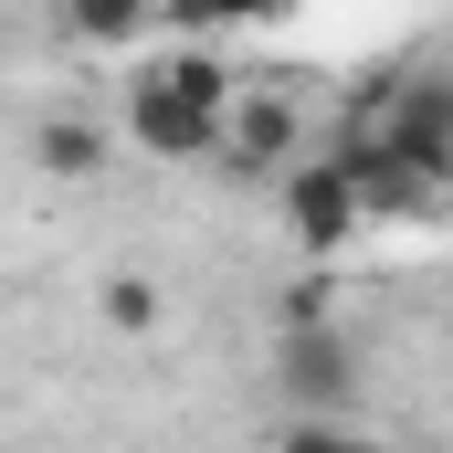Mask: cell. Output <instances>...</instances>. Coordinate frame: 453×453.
Returning a JSON list of instances; mask_svg holds the SVG:
<instances>
[{
	"mask_svg": "<svg viewBox=\"0 0 453 453\" xmlns=\"http://www.w3.org/2000/svg\"><path fill=\"white\" fill-rule=\"evenodd\" d=\"M148 11H158V0H64V21H74L85 42H127Z\"/></svg>",
	"mask_w": 453,
	"mask_h": 453,
	"instance_id": "cell-8",
	"label": "cell"
},
{
	"mask_svg": "<svg viewBox=\"0 0 453 453\" xmlns=\"http://www.w3.org/2000/svg\"><path fill=\"white\" fill-rule=\"evenodd\" d=\"M274 401H285V422L358 411V348H348V327H327L317 306L306 317H274Z\"/></svg>",
	"mask_w": 453,
	"mask_h": 453,
	"instance_id": "cell-2",
	"label": "cell"
},
{
	"mask_svg": "<svg viewBox=\"0 0 453 453\" xmlns=\"http://www.w3.org/2000/svg\"><path fill=\"white\" fill-rule=\"evenodd\" d=\"M232 169H285L296 158V96H274V85H232V116H222V148Z\"/></svg>",
	"mask_w": 453,
	"mask_h": 453,
	"instance_id": "cell-4",
	"label": "cell"
},
{
	"mask_svg": "<svg viewBox=\"0 0 453 453\" xmlns=\"http://www.w3.org/2000/svg\"><path fill=\"white\" fill-rule=\"evenodd\" d=\"M169 11H180L190 32H222V21H274L285 0H169Z\"/></svg>",
	"mask_w": 453,
	"mask_h": 453,
	"instance_id": "cell-9",
	"label": "cell"
},
{
	"mask_svg": "<svg viewBox=\"0 0 453 453\" xmlns=\"http://www.w3.org/2000/svg\"><path fill=\"white\" fill-rule=\"evenodd\" d=\"M232 85L211 53H169V64H148L137 74V96H127V148H148V158H211L222 148V116H232Z\"/></svg>",
	"mask_w": 453,
	"mask_h": 453,
	"instance_id": "cell-1",
	"label": "cell"
},
{
	"mask_svg": "<svg viewBox=\"0 0 453 453\" xmlns=\"http://www.w3.org/2000/svg\"><path fill=\"white\" fill-rule=\"evenodd\" d=\"M274 453H401V443L348 433V422H285V433H274Z\"/></svg>",
	"mask_w": 453,
	"mask_h": 453,
	"instance_id": "cell-7",
	"label": "cell"
},
{
	"mask_svg": "<svg viewBox=\"0 0 453 453\" xmlns=\"http://www.w3.org/2000/svg\"><path fill=\"white\" fill-rule=\"evenodd\" d=\"M32 169H42V180H106L116 137L85 127V116H42V127H32Z\"/></svg>",
	"mask_w": 453,
	"mask_h": 453,
	"instance_id": "cell-5",
	"label": "cell"
},
{
	"mask_svg": "<svg viewBox=\"0 0 453 453\" xmlns=\"http://www.w3.org/2000/svg\"><path fill=\"white\" fill-rule=\"evenodd\" d=\"M106 327L116 338H158V285L148 274H106Z\"/></svg>",
	"mask_w": 453,
	"mask_h": 453,
	"instance_id": "cell-6",
	"label": "cell"
},
{
	"mask_svg": "<svg viewBox=\"0 0 453 453\" xmlns=\"http://www.w3.org/2000/svg\"><path fill=\"white\" fill-rule=\"evenodd\" d=\"M285 232H296V253H338L358 242V190L338 180V158H285Z\"/></svg>",
	"mask_w": 453,
	"mask_h": 453,
	"instance_id": "cell-3",
	"label": "cell"
}]
</instances>
